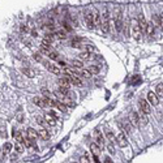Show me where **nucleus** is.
Here are the masks:
<instances>
[{
    "label": "nucleus",
    "mask_w": 163,
    "mask_h": 163,
    "mask_svg": "<svg viewBox=\"0 0 163 163\" xmlns=\"http://www.w3.org/2000/svg\"><path fill=\"white\" fill-rule=\"evenodd\" d=\"M153 21H154L155 25L160 26V14H154V16H153Z\"/></svg>",
    "instance_id": "35"
},
{
    "label": "nucleus",
    "mask_w": 163,
    "mask_h": 163,
    "mask_svg": "<svg viewBox=\"0 0 163 163\" xmlns=\"http://www.w3.org/2000/svg\"><path fill=\"white\" fill-rule=\"evenodd\" d=\"M69 78H71L72 84L76 85V86H81L82 85V81L80 80V74H72V76H69Z\"/></svg>",
    "instance_id": "17"
},
{
    "label": "nucleus",
    "mask_w": 163,
    "mask_h": 163,
    "mask_svg": "<svg viewBox=\"0 0 163 163\" xmlns=\"http://www.w3.org/2000/svg\"><path fill=\"white\" fill-rule=\"evenodd\" d=\"M63 25H64V29H65L67 32H72V26H71V24H68V22H63Z\"/></svg>",
    "instance_id": "41"
},
{
    "label": "nucleus",
    "mask_w": 163,
    "mask_h": 163,
    "mask_svg": "<svg viewBox=\"0 0 163 163\" xmlns=\"http://www.w3.org/2000/svg\"><path fill=\"white\" fill-rule=\"evenodd\" d=\"M35 121H37L39 125H42V127H47L48 125L47 121H46V119L45 118H41V116H37V118H35Z\"/></svg>",
    "instance_id": "29"
},
{
    "label": "nucleus",
    "mask_w": 163,
    "mask_h": 163,
    "mask_svg": "<svg viewBox=\"0 0 163 163\" xmlns=\"http://www.w3.org/2000/svg\"><path fill=\"white\" fill-rule=\"evenodd\" d=\"M21 71H22V73L26 74L28 77H34V76H35V72H34V71H32L30 68H22Z\"/></svg>",
    "instance_id": "25"
},
{
    "label": "nucleus",
    "mask_w": 163,
    "mask_h": 163,
    "mask_svg": "<svg viewBox=\"0 0 163 163\" xmlns=\"http://www.w3.org/2000/svg\"><path fill=\"white\" fill-rule=\"evenodd\" d=\"M47 55H48V58H50L51 60H59V55L56 52H54V51H50Z\"/></svg>",
    "instance_id": "33"
},
{
    "label": "nucleus",
    "mask_w": 163,
    "mask_h": 163,
    "mask_svg": "<svg viewBox=\"0 0 163 163\" xmlns=\"http://www.w3.org/2000/svg\"><path fill=\"white\" fill-rule=\"evenodd\" d=\"M12 150V144H9V142H6L4 144V151L6 153H9Z\"/></svg>",
    "instance_id": "39"
},
{
    "label": "nucleus",
    "mask_w": 163,
    "mask_h": 163,
    "mask_svg": "<svg viewBox=\"0 0 163 163\" xmlns=\"http://www.w3.org/2000/svg\"><path fill=\"white\" fill-rule=\"evenodd\" d=\"M105 162H106V163H110V162H112V160L110 159V157H106V158H105Z\"/></svg>",
    "instance_id": "50"
},
{
    "label": "nucleus",
    "mask_w": 163,
    "mask_h": 163,
    "mask_svg": "<svg viewBox=\"0 0 163 163\" xmlns=\"http://www.w3.org/2000/svg\"><path fill=\"white\" fill-rule=\"evenodd\" d=\"M48 113H50V115H52L54 118H56V119H58V113H56L55 111H50V112H48Z\"/></svg>",
    "instance_id": "49"
},
{
    "label": "nucleus",
    "mask_w": 163,
    "mask_h": 163,
    "mask_svg": "<svg viewBox=\"0 0 163 163\" xmlns=\"http://www.w3.org/2000/svg\"><path fill=\"white\" fill-rule=\"evenodd\" d=\"M46 68L48 69V71L51 72V73H54V74H60L61 73V71H60V68H59L58 65H55V64H51V63H47L46 64Z\"/></svg>",
    "instance_id": "11"
},
{
    "label": "nucleus",
    "mask_w": 163,
    "mask_h": 163,
    "mask_svg": "<svg viewBox=\"0 0 163 163\" xmlns=\"http://www.w3.org/2000/svg\"><path fill=\"white\" fill-rule=\"evenodd\" d=\"M138 106H140V110L144 111L146 115H149V113L151 112V108H150L149 100H146V99H140V100H138Z\"/></svg>",
    "instance_id": "4"
},
{
    "label": "nucleus",
    "mask_w": 163,
    "mask_h": 163,
    "mask_svg": "<svg viewBox=\"0 0 163 163\" xmlns=\"http://www.w3.org/2000/svg\"><path fill=\"white\" fill-rule=\"evenodd\" d=\"M129 121H131L133 125L140 127L141 125V121H140V113H137L136 111H132V112L129 113Z\"/></svg>",
    "instance_id": "6"
},
{
    "label": "nucleus",
    "mask_w": 163,
    "mask_h": 163,
    "mask_svg": "<svg viewBox=\"0 0 163 163\" xmlns=\"http://www.w3.org/2000/svg\"><path fill=\"white\" fill-rule=\"evenodd\" d=\"M58 90H59V91H61V93H64V94H68L69 87H68V86H61V85H59Z\"/></svg>",
    "instance_id": "38"
},
{
    "label": "nucleus",
    "mask_w": 163,
    "mask_h": 163,
    "mask_svg": "<svg viewBox=\"0 0 163 163\" xmlns=\"http://www.w3.org/2000/svg\"><path fill=\"white\" fill-rule=\"evenodd\" d=\"M106 137H107V140H108V141H111V142L116 141V137H113V133L111 131H108V129L106 131Z\"/></svg>",
    "instance_id": "32"
},
{
    "label": "nucleus",
    "mask_w": 163,
    "mask_h": 163,
    "mask_svg": "<svg viewBox=\"0 0 163 163\" xmlns=\"http://www.w3.org/2000/svg\"><path fill=\"white\" fill-rule=\"evenodd\" d=\"M119 125H120V127H123L124 132H125L127 134H131V133H132V131H131V125H129V124L123 123V124H119Z\"/></svg>",
    "instance_id": "31"
},
{
    "label": "nucleus",
    "mask_w": 163,
    "mask_h": 163,
    "mask_svg": "<svg viewBox=\"0 0 163 163\" xmlns=\"http://www.w3.org/2000/svg\"><path fill=\"white\" fill-rule=\"evenodd\" d=\"M17 118H19L20 123H22V121H24V116H22V113H19V116H17Z\"/></svg>",
    "instance_id": "48"
},
{
    "label": "nucleus",
    "mask_w": 163,
    "mask_h": 163,
    "mask_svg": "<svg viewBox=\"0 0 163 163\" xmlns=\"http://www.w3.org/2000/svg\"><path fill=\"white\" fill-rule=\"evenodd\" d=\"M33 102H34V105H37L39 108H46V107H47L46 99H45V98H42V97H34Z\"/></svg>",
    "instance_id": "10"
},
{
    "label": "nucleus",
    "mask_w": 163,
    "mask_h": 163,
    "mask_svg": "<svg viewBox=\"0 0 163 163\" xmlns=\"http://www.w3.org/2000/svg\"><path fill=\"white\" fill-rule=\"evenodd\" d=\"M94 22H95V25H99L100 26V14L98 12L94 13Z\"/></svg>",
    "instance_id": "37"
},
{
    "label": "nucleus",
    "mask_w": 163,
    "mask_h": 163,
    "mask_svg": "<svg viewBox=\"0 0 163 163\" xmlns=\"http://www.w3.org/2000/svg\"><path fill=\"white\" fill-rule=\"evenodd\" d=\"M107 150L111 153V154H113V153H115V150H113V145H112V142L107 145Z\"/></svg>",
    "instance_id": "42"
},
{
    "label": "nucleus",
    "mask_w": 163,
    "mask_h": 163,
    "mask_svg": "<svg viewBox=\"0 0 163 163\" xmlns=\"http://www.w3.org/2000/svg\"><path fill=\"white\" fill-rule=\"evenodd\" d=\"M100 30L105 34H107L110 30V13L108 11H105L102 14V21H100Z\"/></svg>",
    "instance_id": "1"
},
{
    "label": "nucleus",
    "mask_w": 163,
    "mask_h": 163,
    "mask_svg": "<svg viewBox=\"0 0 163 163\" xmlns=\"http://www.w3.org/2000/svg\"><path fill=\"white\" fill-rule=\"evenodd\" d=\"M87 69H89L90 73H93V74H98L100 72V68L98 65H90V67H87Z\"/></svg>",
    "instance_id": "27"
},
{
    "label": "nucleus",
    "mask_w": 163,
    "mask_h": 163,
    "mask_svg": "<svg viewBox=\"0 0 163 163\" xmlns=\"http://www.w3.org/2000/svg\"><path fill=\"white\" fill-rule=\"evenodd\" d=\"M38 134H39V137L43 140V141L50 140V133H48V131H47V129H45V128H39V129H38Z\"/></svg>",
    "instance_id": "12"
},
{
    "label": "nucleus",
    "mask_w": 163,
    "mask_h": 163,
    "mask_svg": "<svg viewBox=\"0 0 163 163\" xmlns=\"http://www.w3.org/2000/svg\"><path fill=\"white\" fill-rule=\"evenodd\" d=\"M71 46L73 48H78V47H82V45H81V39L80 38H76V39H73L71 42Z\"/></svg>",
    "instance_id": "26"
},
{
    "label": "nucleus",
    "mask_w": 163,
    "mask_h": 163,
    "mask_svg": "<svg viewBox=\"0 0 163 163\" xmlns=\"http://www.w3.org/2000/svg\"><path fill=\"white\" fill-rule=\"evenodd\" d=\"M90 150H91V153L94 155H98L100 151H102V147H100L97 142H93V144H90Z\"/></svg>",
    "instance_id": "16"
},
{
    "label": "nucleus",
    "mask_w": 163,
    "mask_h": 163,
    "mask_svg": "<svg viewBox=\"0 0 163 163\" xmlns=\"http://www.w3.org/2000/svg\"><path fill=\"white\" fill-rule=\"evenodd\" d=\"M16 150L19 153L24 151V146H22V142H16Z\"/></svg>",
    "instance_id": "40"
},
{
    "label": "nucleus",
    "mask_w": 163,
    "mask_h": 163,
    "mask_svg": "<svg viewBox=\"0 0 163 163\" xmlns=\"http://www.w3.org/2000/svg\"><path fill=\"white\" fill-rule=\"evenodd\" d=\"M46 103H47V106H50V107H56V103H58V100H54L52 98L50 97H46Z\"/></svg>",
    "instance_id": "28"
},
{
    "label": "nucleus",
    "mask_w": 163,
    "mask_h": 163,
    "mask_svg": "<svg viewBox=\"0 0 163 163\" xmlns=\"http://www.w3.org/2000/svg\"><path fill=\"white\" fill-rule=\"evenodd\" d=\"M21 30H22V32H24V33H25V32H28V29L24 26V25H22V26H21Z\"/></svg>",
    "instance_id": "51"
},
{
    "label": "nucleus",
    "mask_w": 163,
    "mask_h": 163,
    "mask_svg": "<svg viewBox=\"0 0 163 163\" xmlns=\"http://www.w3.org/2000/svg\"><path fill=\"white\" fill-rule=\"evenodd\" d=\"M90 58H91V52H89L86 50L78 54V59H81V60H89Z\"/></svg>",
    "instance_id": "21"
},
{
    "label": "nucleus",
    "mask_w": 163,
    "mask_h": 163,
    "mask_svg": "<svg viewBox=\"0 0 163 163\" xmlns=\"http://www.w3.org/2000/svg\"><path fill=\"white\" fill-rule=\"evenodd\" d=\"M147 100H149V103L153 106L159 105V98H158V95L153 91H149V94H147Z\"/></svg>",
    "instance_id": "9"
},
{
    "label": "nucleus",
    "mask_w": 163,
    "mask_h": 163,
    "mask_svg": "<svg viewBox=\"0 0 163 163\" xmlns=\"http://www.w3.org/2000/svg\"><path fill=\"white\" fill-rule=\"evenodd\" d=\"M85 50H86V51H89V52H93V51H94L95 48L93 47L91 45H86V46H85Z\"/></svg>",
    "instance_id": "45"
},
{
    "label": "nucleus",
    "mask_w": 163,
    "mask_h": 163,
    "mask_svg": "<svg viewBox=\"0 0 163 163\" xmlns=\"http://www.w3.org/2000/svg\"><path fill=\"white\" fill-rule=\"evenodd\" d=\"M123 13L121 12H118V13L115 14V29H116V33H121V30H123Z\"/></svg>",
    "instance_id": "3"
},
{
    "label": "nucleus",
    "mask_w": 163,
    "mask_h": 163,
    "mask_svg": "<svg viewBox=\"0 0 163 163\" xmlns=\"http://www.w3.org/2000/svg\"><path fill=\"white\" fill-rule=\"evenodd\" d=\"M13 136H14V138H16V141H17V142H24V137H22L21 132H16V131H13Z\"/></svg>",
    "instance_id": "30"
},
{
    "label": "nucleus",
    "mask_w": 163,
    "mask_h": 163,
    "mask_svg": "<svg viewBox=\"0 0 163 163\" xmlns=\"http://www.w3.org/2000/svg\"><path fill=\"white\" fill-rule=\"evenodd\" d=\"M72 67L76 69H81L82 67H84V64H82V60L81 59H78V60H73L72 61Z\"/></svg>",
    "instance_id": "24"
},
{
    "label": "nucleus",
    "mask_w": 163,
    "mask_h": 163,
    "mask_svg": "<svg viewBox=\"0 0 163 163\" xmlns=\"http://www.w3.org/2000/svg\"><path fill=\"white\" fill-rule=\"evenodd\" d=\"M78 73H80V76H82V77H85V78H90V77L93 76V73H90V71L89 69H78Z\"/></svg>",
    "instance_id": "22"
},
{
    "label": "nucleus",
    "mask_w": 163,
    "mask_h": 163,
    "mask_svg": "<svg viewBox=\"0 0 163 163\" xmlns=\"http://www.w3.org/2000/svg\"><path fill=\"white\" fill-rule=\"evenodd\" d=\"M26 134L30 137L32 140H37L38 137H39V134H38V131H35V129H33V128H29L26 131Z\"/></svg>",
    "instance_id": "19"
},
{
    "label": "nucleus",
    "mask_w": 163,
    "mask_h": 163,
    "mask_svg": "<svg viewBox=\"0 0 163 163\" xmlns=\"http://www.w3.org/2000/svg\"><path fill=\"white\" fill-rule=\"evenodd\" d=\"M34 59L37 61H42V55H41V54H38V52H35L34 54Z\"/></svg>",
    "instance_id": "46"
},
{
    "label": "nucleus",
    "mask_w": 163,
    "mask_h": 163,
    "mask_svg": "<svg viewBox=\"0 0 163 163\" xmlns=\"http://www.w3.org/2000/svg\"><path fill=\"white\" fill-rule=\"evenodd\" d=\"M58 84L59 85H61V86H71L72 85V82H71V78H69V76H67V77H61V78H59L58 80Z\"/></svg>",
    "instance_id": "13"
},
{
    "label": "nucleus",
    "mask_w": 163,
    "mask_h": 163,
    "mask_svg": "<svg viewBox=\"0 0 163 163\" xmlns=\"http://www.w3.org/2000/svg\"><path fill=\"white\" fill-rule=\"evenodd\" d=\"M94 140L100 147H103V145H105V136H103V133L99 129H95L94 131Z\"/></svg>",
    "instance_id": "5"
},
{
    "label": "nucleus",
    "mask_w": 163,
    "mask_h": 163,
    "mask_svg": "<svg viewBox=\"0 0 163 163\" xmlns=\"http://www.w3.org/2000/svg\"><path fill=\"white\" fill-rule=\"evenodd\" d=\"M45 119H46V121H47V124L50 127H55L56 125V118H54L52 115H50V113H48V115L45 116Z\"/></svg>",
    "instance_id": "20"
},
{
    "label": "nucleus",
    "mask_w": 163,
    "mask_h": 163,
    "mask_svg": "<svg viewBox=\"0 0 163 163\" xmlns=\"http://www.w3.org/2000/svg\"><path fill=\"white\" fill-rule=\"evenodd\" d=\"M116 142H118V145L120 147H127L128 146V141H127V138H125V136H124L123 132L116 136Z\"/></svg>",
    "instance_id": "8"
},
{
    "label": "nucleus",
    "mask_w": 163,
    "mask_h": 163,
    "mask_svg": "<svg viewBox=\"0 0 163 163\" xmlns=\"http://www.w3.org/2000/svg\"><path fill=\"white\" fill-rule=\"evenodd\" d=\"M146 20H145V17H144V14H138V25H140V28L142 29V33H145V30H146Z\"/></svg>",
    "instance_id": "18"
},
{
    "label": "nucleus",
    "mask_w": 163,
    "mask_h": 163,
    "mask_svg": "<svg viewBox=\"0 0 163 163\" xmlns=\"http://www.w3.org/2000/svg\"><path fill=\"white\" fill-rule=\"evenodd\" d=\"M80 162H82V163L90 162V160H89V157H87V155H84V157H81V159H80Z\"/></svg>",
    "instance_id": "47"
},
{
    "label": "nucleus",
    "mask_w": 163,
    "mask_h": 163,
    "mask_svg": "<svg viewBox=\"0 0 163 163\" xmlns=\"http://www.w3.org/2000/svg\"><path fill=\"white\" fill-rule=\"evenodd\" d=\"M157 95H158V97H162L163 98V85L162 84L157 86Z\"/></svg>",
    "instance_id": "36"
},
{
    "label": "nucleus",
    "mask_w": 163,
    "mask_h": 163,
    "mask_svg": "<svg viewBox=\"0 0 163 163\" xmlns=\"http://www.w3.org/2000/svg\"><path fill=\"white\" fill-rule=\"evenodd\" d=\"M84 20H85V25H86L87 29H94L95 28V22H94V13H91V12H87V13H85L84 16Z\"/></svg>",
    "instance_id": "2"
},
{
    "label": "nucleus",
    "mask_w": 163,
    "mask_h": 163,
    "mask_svg": "<svg viewBox=\"0 0 163 163\" xmlns=\"http://www.w3.org/2000/svg\"><path fill=\"white\" fill-rule=\"evenodd\" d=\"M140 121H141L142 125H146L147 124V118H146V113L144 112V111L140 110Z\"/></svg>",
    "instance_id": "23"
},
{
    "label": "nucleus",
    "mask_w": 163,
    "mask_h": 163,
    "mask_svg": "<svg viewBox=\"0 0 163 163\" xmlns=\"http://www.w3.org/2000/svg\"><path fill=\"white\" fill-rule=\"evenodd\" d=\"M155 32V24L154 22H147L146 24V30H145V33H146L147 35H153Z\"/></svg>",
    "instance_id": "14"
},
{
    "label": "nucleus",
    "mask_w": 163,
    "mask_h": 163,
    "mask_svg": "<svg viewBox=\"0 0 163 163\" xmlns=\"http://www.w3.org/2000/svg\"><path fill=\"white\" fill-rule=\"evenodd\" d=\"M55 35H56V38H59V39H67L68 32H67L65 29H59V30H56Z\"/></svg>",
    "instance_id": "15"
},
{
    "label": "nucleus",
    "mask_w": 163,
    "mask_h": 163,
    "mask_svg": "<svg viewBox=\"0 0 163 163\" xmlns=\"http://www.w3.org/2000/svg\"><path fill=\"white\" fill-rule=\"evenodd\" d=\"M0 136H1V137H4V138H6V137H7L6 128H4V127H1V128H0Z\"/></svg>",
    "instance_id": "43"
},
{
    "label": "nucleus",
    "mask_w": 163,
    "mask_h": 163,
    "mask_svg": "<svg viewBox=\"0 0 163 163\" xmlns=\"http://www.w3.org/2000/svg\"><path fill=\"white\" fill-rule=\"evenodd\" d=\"M45 39L47 41V42L52 43L54 41H55V37H54V34H52V33H47V34H46V37H45Z\"/></svg>",
    "instance_id": "34"
},
{
    "label": "nucleus",
    "mask_w": 163,
    "mask_h": 163,
    "mask_svg": "<svg viewBox=\"0 0 163 163\" xmlns=\"http://www.w3.org/2000/svg\"><path fill=\"white\" fill-rule=\"evenodd\" d=\"M141 35H142V29L140 28V25L138 24L133 25V26H132V37L138 41L140 38H141Z\"/></svg>",
    "instance_id": "7"
},
{
    "label": "nucleus",
    "mask_w": 163,
    "mask_h": 163,
    "mask_svg": "<svg viewBox=\"0 0 163 163\" xmlns=\"http://www.w3.org/2000/svg\"><path fill=\"white\" fill-rule=\"evenodd\" d=\"M42 93L46 95V97H50V95H51V91H50V90H47L46 87H42Z\"/></svg>",
    "instance_id": "44"
}]
</instances>
